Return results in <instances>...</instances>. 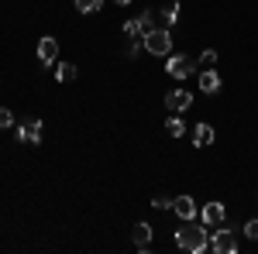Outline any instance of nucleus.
Listing matches in <instances>:
<instances>
[{"label":"nucleus","instance_id":"5","mask_svg":"<svg viewBox=\"0 0 258 254\" xmlns=\"http://www.w3.org/2000/svg\"><path fill=\"white\" fill-rule=\"evenodd\" d=\"M55 59H59V41L52 38V35L38 38V62L41 65H55Z\"/></svg>","mask_w":258,"mask_h":254},{"label":"nucleus","instance_id":"8","mask_svg":"<svg viewBox=\"0 0 258 254\" xmlns=\"http://www.w3.org/2000/svg\"><path fill=\"white\" fill-rule=\"evenodd\" d=\"M172 210H176L179 220H197V203H193V196H176V199H172Z\"/></svg>","mask_w":258,"mask_h":254},{"label":"nucleus","instance_id":"20","mask_svg":"<svg viewBox=\"0 0 258 254\" xmlns=\"http://www.w3.org/2000/svg\"><path fill=\"white\" fill-rule=\"evenodd\" d=\"M244 237H251V240H258V216L244 223Z\"/></svg>","mask_w":258,"mask_h":254},{"label":"nucleus","instance_id":"22","mask_svg":"<svg viewBox=\"0 0 258 254\" xmlns=\"http://www.w3.org/2000/svg\"><path fill=\"white\" fill-rule=\"evenodd\" d=\"M11 124H14L11 110H7V107H0V131H4V127H11Z\"/></svg>","mask_w":258,"mask_h":254},{"label":"nucleus","instance_id":"1","mask_svg":"<svg viewBox=\"0 0 258 254\" xmlns=\"http://www.w3.org/2000/svg\"><path fill=\"white\" fill-rule=\"evenodd\" d=\"M176 247L179 251H189V254H203L207 247H210V237H207L203 227H197L193 220H186V223L176 230Z\"/></svg>","mask_w":258,"mask_h":254},{"label":"nucleus","instance_id":"12","mask_svg":"<svg viewBox=\"0 0 258 254\" xmlns=\"http://www.w3.org/2000/svg\"><path fill=\"white\" fill-rule=\"evenodd\" d=\"M200 90H203V93H217L220 90V76L214 69H203V72H200Z\"/></svg>","mask_w":258,"mask_h":254},{"label":"nucleus","instance_id":"19","mask_svg":"<svg viewBox=\"0 0 258 254\" xmlns=\"http://www.w3.org/2000/svg\"><path fill=\"white\" fill-rule=\"evenodd\" d=\"M138 21H141V28H145V31H152V28H155V14H152V11H141Z\"/></svg>","mask_w":258,"mask_h":254},{"label":"nucleus","instance_id":"11","mask_svg":"<svg viewBox=\"0 0 258 254\" xmlns=\"http://www.w3.org/2000/svg\"><path fill=\"white\" fill-rule=\"evenodd\" d=\"M214 137H217V134H214V127L200 120L197 131H193V144H197V148H207V144H214Z\"/></svg>","mask_w":258,"mask_h":254},{"label":"nucleus","instance_id":"18","mask_svg":"<svg viewBox=\"0 0 258 254\" xmlns=\"http://www.w3.org/2000/svg\"><path fill=\"white\" fill-rule=\"evenodd\" d=\"M200 65H203V69H214V65H217V52H214V48H207V52L200 55Z\"/></svg>","mask_w":258,"mask_h":254},{"label":"nucleus","instance_id":"4","mask_svg":"<svg viewBox=\"0 0 258 254\" xmlns=\"http://www.w3.org/2000/svg\"><path fill=\"white\" fill-rule=\"evenodd\" d=\"M210 247H214L217 254H238V237L231 234V230H214Z\"/></svg>","mask_w":258,"mask_h":254},{"label":"nucleus","instance_id":"21","mask_svg":"<svg viewBox=\"0 0 258 254\" xmlns=\"http://www.w3.org/2000/svg\"><path fill=\"white\" fill-rule=\"evenodd\" d=\"M152 206H155V210H172V199H165V196H155V199H152Z\"/></svg>","mask_w":258,"mask_h":254},{"label":"nucleus","instance_id":"7","mask_svg":"<svg viewBox=\"0 0 258 254\" xmlns=\"http://www.w3.org/2000/svg\"><path fill=\"white\" fill-rule=\"evenodd\" d=\"M18 137L24 141V144H41V120H21L18 127Z\"/></svg>","mask_w":258,"mask_h":254},{"label":"nucleus","instance_id":"17","mask_svg":"<svg viewBox=\"0 0 258 254\" xmlns=\"http://www.w3.org/2000/svg\"><path fill=\"white\" fill-rule=\"evenodd\" d=\"M100 7H103V0H76V11H80V14H93Z\"/></svg>","mask_w":258,"mask_h":254},{"label":"nucleus","instance_id":"2","mask_svg":"<svg viewBox=\"0 0 258 254\" xmlns=\"http://www.w3.org/2000/svg\"><path fill=\"white\" fill-rule=\"evenodd\" d=\"M141 45L148 48V55H169L172 52V35H169V28H152V31L141 35Z\"/></svg>","mask_w":258,"mask_h":254},{"label":"nucleus","instance_id":"16","mask_svg":"<svg viewBox=\"0 0 258 254\" xmlns=\"http://www.w3.org/2000/svg\"><path fill=\"white\" fill-rule=\"evenodd\" d=\"M124 35H127V38H141V35H145V28H141V21H138V18H131L127 24H124Z\"/></svg>","mask_w":258,"mask_h":254},{"label":"nucleus","instance_id":"3","mask_svg":"<svg viewBox=\"0 0 258 254\" xmlns=\"http://www.w3.org/2000/svg\"><path fill=\"white\" fill-rule=\"evenodd\" d=\"M193 69H197V65H193L189 55H169V62H165V72H169L172 79H189Z\"/></svg>","mask_w":258,"mask_h":254},{"label":"nucleus","instance_id":"23","mask_svg":"<svg viewBox=\"0 0 258 254\" xmlns=\"http://www.w3.org/2000/svg\"><path fill=\"white\" fill-rule=\"evenodd\" d=\"M117 4H120V7H124V4H131V0H117Z\"/></svg>","mask_w":258,"mask_h":254},{"label":"nucleus","instance_id":"14","mask_svg":"<svg viewBox=\"0 0 258 254\" xmlns=\"http://www.w3.org/2000/svg\"><path fill=\"white\" fill-rule=\"evenodd\" d=\"M165 131H169L172 137H182V131H186V124L179 120V114H172V117L165 120Z\"/></svg>","mask_w":258,"mask_h":254},{"label":"nucleus","instance_id":"9","mask_svg":"<svg viewBox=\"0 0 258 254\" xmlns=\"http://www.w3.org/2000/svg\"><path fill=\"white\" fill-rule=\"evenodd\" d=\"M131 237H135V247H138L141 254H148V247H152V227H148L145 220H141V223H135Z\"/></svg>","mask_w":258,"mask_h":254},{"label":"nucleus","instance_id":"13","mask_svg":"<svg viewBox=\"0 0 258 254\" xmlns=\"http://www.w3.org/2000/svg\"><path fill=\"white\" fill-rule=\"evenodd\" d=\"M55 79H59V82H73V79H76V65H73V62H62L59 69H55Z\"/></svg>","mask_w":258,"mask_h":254},{"label":"nucleus","instance_id":"6","mask_svg":"<svg viewBox=\"0 0 258 254\" xmlns=\"http://www.w3.org/2000/svg\"><path fill=\"white\" fill-rule=\"evenodd\" d=\"M165 107H169L172 114H182V110L193 107V93H186V90H172V93H165Z\"/></svg>","mask_w":258,"mask_h":254},{"label":"nucleus","instance_id":"15","mask_svg":"<svg viewBox=\"0 0 258 254\" xmlns=\"http://www.w3.org/2000/svg\"><path fill=\"white\" fill-rule=\"evenodd\" d=\"M162 21L172 28V24L179 21V4H165V7H162Z\"/></svg>","mask_w":258,"mask_h":254},{"label":"nucleus","instance_id":"10","mask_svg":"<svg viewBox=\"0 0 258 254\" xmlns=\"http://www.w3.org/2000/svg\"><path fill=\"white\" fill-rule=\"evenodd\" d=\"M224 203H203V223L207 227H217V223H224Z\"/></svg>","mask_w":258,"mask_h":254}]
</instances>
